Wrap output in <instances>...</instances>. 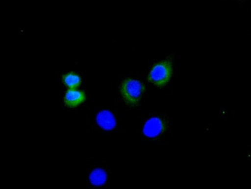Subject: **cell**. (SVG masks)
<instances>
[{"mask_svg":"<svg viewBox=\"0 0 251 189\" xmlns=\"http://www.w3.org/2000/svg\"><path fill=\"white\" fill-rule=\"evenodd\" d=\"M120 93L127 105L137 107L140 104L146 88L143 83L132 78H126L121 84Z\"/></svg>","mask_w":251,"mask_h":189,"instance_id":"cell-1","label":"cell"},{"mask_svg":"<svg viewBox=\"0 0 251 189\" xmlns=\"http://www.w3.org/2000/svg\"><path fill=\"white\" fill-rule=\"evenodd\" d=\"M168 125L167 120L162 117H151L145 123L142 133L148 139H157L167 130Z\"/></svg>","mask_w":251,"mask_h":189,"instance_id":"cell-3","label":"cell"},{"mask_svg":"<svg viewBox=\"0 0 251 189\" xmlns=\"http://www.w3.org/2000/svg\"><path fill=\"white\" fill-rule=\"evenodd\" d=\"M89 181L92 186L97 187L104 186L107 182V174L101 168H95L90 174Z\"/></svg>","mask_w":251,"mask_h":189,"instance_id":"cell-6","label":"cell"},{"mask_svg":"<svg viewBox=\"0 0 251 189\" xmlns=\"http://www.w3.org/2000/svg\"><path fill=\"white\" fill-rule=\"evenodd\" d=\"M173 73V62L170 59H166L153 66L148 75V80L157 88H162L170 82Z\"/></svg>","mask_w":251,"mask_h":189,"instance_id":"cell-2","label":"cell"},{"mask_svg":"<svg viewBox=\"0 0 251 189\" xmlns=\"http://www.w3.org/2000/svg\"><path fill=\"white\" fill-rule=\"evenodd\" d=\"M97 124L105 131H111L116 127V119L113 114L107 110H103L99 112L96 116Z\"/></svg>","mask_w":251,"mask_h":189,"instance_id":"cell-4","label":"cell"},{"mask_svg":"<svg viewBox=\"0 0 251 189\" xmlns=\"http://www.w3.org/2000/svg\"><path fill=\"white\" fill-rule=\"evenodd\" d=\"M62 81L69 89H76L80 86L81 78L76 73H69L63 76Z\"/></svg>","mask_w":251,"mask_h":189,"instance_id":"cell-7","label":"cell"},{"mask_svg":"<svg viewBox=\"0 0 251 189\" xmlns=\"http://www.w3.org/2000/svg\"><path fill=\"white\" fill-rule=\"evenodd\" d=\"M85 100L86 96L83 91L69 89L66 92L64 100V104L68 107H76L84 103Z\"/></svg>","mask_w":251,"mask_h":189,"instance_id":"cell-5","label":"cell"}]
</instances>
